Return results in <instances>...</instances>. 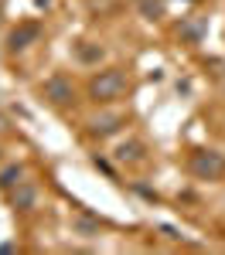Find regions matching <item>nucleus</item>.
Masks as SVG:
<instances>
[{"instance_id":"obj_9","label":"nucleus","mask_w":225,"mask_h":255,"mask_svg":"<svg viewBox=\"0 0 225 255\" xmlns=\"http://www.w3.org/2000/svg\"><path fill=\"white\" fill-rule=\"evenodd\" d=\"M20 180H24V163H10V167H3V170H0V191L7 194L10 187H17Z\"/></svg>"},{"instance_id":"obj_5","label":"nucleus","mask_w":225,"mask_h":255,"mask_svg":"<svg viewBox=\"0 0 225 255\" xmlns=\"http://www.w3.org/2000/svg\"><path fill=\"white\" fill-rule=\"evenodd\" d=\"M38 38H41V24H34V20H31V24H20V27H14V31H10L7 48H10V51H24V48H31Z\"/></svg>"},{"instance_id":"obj_12","label":"nucleus","mask_w":225,"mask_h":255,"mask_svg":"<svg viewBox=\"0 0 225 255\" xmlns=\"http://www.w3.org/2000/svg\"><path fill=\"white\" fill-rule=\"evenodd\" d=\"M0 160H3V146H0Z\"/></svg>"},{"instance_id":"obj_4","label":"nucleus","mask_w":225,"mask_h":255,"mask_svg":"<svg viewBox=\"0 0 225 255\" xmlns=\"http://www.w3.org/2000/svg\"><path fill=\"white\" fill-rule=\"evenodd\" d=\"M7 197H10V208L20 211V215H27V211H34V208H38V187H34L31 180H20L17 187H10Z\"/></svg>"},{"instance_id":"obj_1","label":"nucleus","mask_w":225,"mask_h":255,"mask_svg":"<svg viewBox=\"0 0 225 255\" xmlns=\"http://www.w3.org/2000/svg\"><path fill=\"white\" fill-rule=\"evenodd\" d=\"M130 92V75L123 68H106V72H96L89 79V99L92 102H116Z\"/></svg>"},{"instance_id":"obj_11","label":"nucleus","mask_w":225,"mask_h":255,"mask_svg":"<svg viewBox=\"0 0 225 255\" xmlns=\"http://www.w3.org/2000/svg\"><path fill=\"white\" fill-rule=\"evenodd\" d=\"M140 14H143V17H150V20L161 17V14H164V0H140Z\"/></svg>"},{"instance_id":"obj_3","label":"nucleus","mask_w":225,"mask_h":255,"mask_svg":"<svg viewBox=\"0 0 225 255\" xmlns=\"http://www.w3.org/2000/svg\"><path fill=\"white\" fill-rule=\"evenodd\" d=\"M41 96L48 99L51 106H68V102L75 99V85H72V79H68V75L55 72L51 79L41 82Z\"/></svg>"},{"instance_id":"obj_2","label":"nucleus","mask_w":225,"mask_h":255,"mask_svg":"<svg viewBox=\"0 0 225 255\" xmlns=\"http://www.w3.org/2000/svg\"><path fill=\"white\" fill-rule=\"evenodd\" d=\"M188 170L202 180H219V177H225V157L219 150H195L188 157Z\"/></svg>"},{"instance_id":"obj_8","label":"nucleus","mask_w":225,"mask_h":255,"mask_svg":"<svg viewBox=\"0 0 225 255\" xmlns=\"http://www.w3.org/2000/svg\"><path fill=\"white\" fill-rule=\"evenodd\" d=\"M75 58H79V65H99L106 58V51L99 44H92V41H79L75 44Z\"/></svg>"},{"instance_id":"obj_6","label":"nucleus","mask_w":225,"mask_h":255,"mask_svg":"<svg viewBox=\"0 0 225 255\" xmlns=\"http://www.w3.org/2000/svg\"><path fill=\"white\" fill-rule=\"evenodd\" d=\"M120 126H126V116L123 113H106V116H96V119H89V133L92 136H113Z\"/></svg>"},{"instance_id":"obj_10","label":"nucleus","mask_w":225,"mask_h":255,"mask_svg":"<svg viewBox=\"0 0 225 255\" xmlns=\"http://www.w3.org/2000/svg\"><path fill=\"white\" fill-rule=\"evenodd\" d=\"M72 232L82 238H92V235H99V218H89V215H79L75 221H72Z\"/></svg>"},{"instance_id":"obj_7","label":"nucleus","mask_w":225,"mask_h":255,"mask_svg":"<svg viewBox=\"0 0 225 255\" xmlns=\"http://www.w3.org/2000/svg\"><path fill=\"white\" fill-rule=\"evenodd\" d=\"M143 157H147V146L140 139H126V143L116 146V160L120 163H143Z\"/></svg>"}]
</instances>
